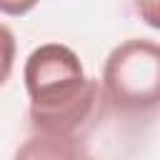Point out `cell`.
I'll list each match as a JSON object with an SVG mask.
<instances>
[{
    "label": "cell",
    "instance_id": "obj_1",
    "mask_svg": "<svg viewBox=\"0 0 160 160\" xmlns=\"http://www.w3.org/2000/svg\"><path fill=\"white\" fill-rule=\"evenodd\" d=\"M30 122L38 132L80 135L98 112L102 88L88 78L75 50L60 42L35 48L22 68Z\"/></svg>",
    "mask_w": 160,
    "mask_h": 160
},
{
    "label": "cell",
    "instance_id": "obj_2",
    "mask_svg": "<svg viewBox=\"0 0 160 160\" xmlns=\"http://www.w3.org/2000/svg\"><path fill=\"white\" fill-rule=\"evenodd\" d=\"M105 100L122 115L142 118L160 110V42L130 38L110 50L100 80Z\"/></svg>",
    "mask_w": 160,
    "mask_h": 160
},
{
    "label": "cell",
    "instance_id": "obj_3",
    "mask_svg": "<svg viewBox=\"0 0 160 160\" xmlns=\"http://www.w3.org/2000/svg\"><path fill=\"white\" fill-rule=\"evenodd\" d=\"M15 160H90L80 135H50L38 132L28 138L15 152Z\"/></svg>",
    "mask_w": 160,
    "mask_h": 160
},
{
    "label": "cell",
    "instance_id": "obj_4",
    "mask_svg": "<svg viewBox=\"0 0 160 160\" xmlns=\"http://www.w3.org/2000/svg\"><path fill=\"white\" fill-rule=\"evenodd\" d=\"M12 65H15V35L8 25L0 22V88L10 78Z\"/></svg>",
    "mask_w": 160,
    "mask_h": 160
},
{
    "label": "cell",
    "instance_id": "obj_5",
    "mask_svg": "<svg viewBox=\"0 0 160 160\" xmlns=\"http://www.w3.org/2000/svg\"><path fill=\"white\" fill-rule=\"evenodd\" d=\"M132 5H135L138 18L145 25L160 30V0H132Z\"/></svg>",
    "mask_w": 160,
    "mask_h": 160
},
{
    "label": "cell",
    "instance_id": "obj_6",
    "mask_svg": "<svg viewBox=\"0 0 160 160\" xmlns=\"http://www.w3.org/2000/svg\"><path fill=\"white\" fill-rule=\"evenodd\" d=\"M40 0H0V12L2 15H12V18H20V15H28Z\"/></svg>",
    "mask_w": 160,
    "mask_h": 160
}]
</instances>
